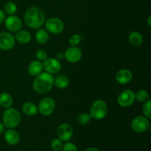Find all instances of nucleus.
<instances>
[{
	"instance_id": "nucleus-1",
	"label": "nucleus",
	"mask_w": 151,
	"mask_h": 151,
	"mask_svg": "<svg viewBox=\"0 0 151 151\" xmlns=\"http://www.w3.org/2000/svg\"><path fill=\"white\" fill-rule=\"evenodd\" d=\"M24 22L31 29L41 28L45 22V14L40 7L32 6L25 12Z\"/></svg>"
},
{
	"instance_id": "nucleus-2",
	"label": "nucleus",
	"mask_w": 151,
	"mask_h": 151,
	"mask_svg": "<svg viewBox=\"0 0 151 151\" xmlns=\"http://www.w3.org/2000/svg\"><path fill=\"white\" fill-rule=\"evenodd\" d=\"M54 86V78L48 72H41L35 77L32 87L35 92L44 94L51 91Z\"/></svg>"
},
{
	"instance_id": "nucleus-3",
	"label": "nucleus",
	"mask_w": 151,
	"mask_h": 151,
	"mask_svg": "<svg viewBox=\"0 0 151 151\" xmlns=\"http://www.w3.org/2000/svg\"><path fill=\"white\" fill-rule=\"evenodd\" d=\"M21 114L17 109L14 108H7L3 113V124L7 128H15L20 124Z\"/></svg>"
},
{
	"instance_id": "nucleus-4",
	"label": "nucleus",
	"mask_w": 151,
	"mask_h": 151,
	"mask_svg": "<svg viewBox=\"0 0 151 151\" xmlns=\"http://www.w3.org/2000/svg\"><path fill=\"white\" fill-rule=\"evenodd\" d=\"M109 108L106 102L103 100H97L92 103L90 109V115L95 119H103L107 116Z\"/></svg>"
},
{
	"instance_id": "nucleus-5",
	"label": "nucleus",
	"mask_w": 151,
	"mask_h": 151,
	"mask_svg": "<svg viewBox=\"0 0 151 151\" xmlns=\"http://www.w3.org/2000/svg\"><path fill=\"white\" fill-rule=\"evenodd\" d=\"M131 127L134 132L142 134L150 128V121L145 116H137L131 121Z\"/></svg>"
},
{
	"instance_id": "nucleus-6",
	"label": "nucleus",
	"mask_w": 151,
	"mask_h": 151,
	"mask_svg": "<svg viewBox=\"0 0 151 151\" xmlns=\"http://www.w3.org/2000/svg\"><path fill=\"white\" fill-rule=\"evenodd\" d=\"M46 30L54 35H58L61 33L64 29V24L63 21L57 17L50 18L45 22Z\"/></svg>"
},
{
	"instance_id": "nucleus-7",
	"label": "nucleus",
	"mask_w": 151,
	"mask_h": 151,
	"mask_svg": "<svg viewBox=\"0 0 151 151\" xmlns=\"http://www.w3.org/2000/svg\"><path fill=\"white\" fill-rule=\"evenodd\" d=\"M55 102L52 97H44L39 102L38 111L44 116H50L55 111Z\"/></svg>"
},
{
	"instance_id": "nucleus-8",
	"label": "nucleus",
	"mask_w": 151,
	"mask_h": 151,
	"mask_svg": "<svg viewBox=\"0 0 151 151\" xmlns=\"http://www.w3.org/2000/svg\"><path fill=\"white\" fill-rule=\"evenodd\" d=\"M135 93L131 89H125L120 92L117 97V103L122 108H128L135 102Z\"/></svg>"
},
{
	"instance_id": "nucleus-9",
	"label": "nucleus",
	"mask_w": 151,
	"mask_h": 151,
	"mask_svg": "<svg viewBox=\"0 0 151 151\" xmlns=\"http://www.w3.org/2000/svg\"><path fill=\"white\" fill-rule=\"evenodd\" d=\"M4 22L7 30L11 32H17L18 31L22 29L23 26L20 18L15 15H10L6 17Z\"/></svg>"
},
{
	"instance_id": "nucleus-10",
	"label": "nucleus",
	"mask_w": 151,
	"mask_h": 151,
	"mask_svg": "<svg viewBox=\"0 0 151 151\" xmlns=\"http://www.w3.org/2000/svg\"><path fill=\"white\" fill-rule=\"evenodd\" d=\"M15 37L10 32H0V50L8 51L12 50L15 46Z\"/></svg>"
},
{
	"instance_id": "nucleus-11",
	"label": "nucleus",
	"mask_w": 151,
	"mask_h": 151,
	"mask_svg": "<svg viewBox=\"0 0 151 151\" xmlns=\"http://www.w3.org/2000/svg\"><path fill=\"white\" fill-rule=\"evenodd\" d=\"M74 134V130L72 125L69 123H62L58 127L57 135L58 138L63 142H68L72 139Z\"/></svg>"
},
{
	"instance_id": "nucleus-12",
	"label": "nucleus",
	"mask_w": 151,
	"mask_h": 151,
	"mask_svg": "<svg viewBox=\"0 0 151 151\" xmlns=\"http://www.w3.org/2000/svg\"><path fill=\"white\" fill-rule=\"evenodd\" d=\"M83 57V52L79 47H70L64 52V58L72 63H78Z\"/></svg>"
},
{
	"instance_id": "nucleus-13",
	"label": "nucleus",
	"mask_w": 151,
	"mask_h": 151,
	"mask_svg": "<svg viewBox=\"0 0 151 151\" xmlns=\"http://www.w3.org/2000/svg\"><path fill=\"white\" fill-rule=\"evenodd\" d=\"M42 64L43 69H44L46 72H48L51 75L58 73L61 69V63L60 60L54 58H47L44 61H43Z\"/></svg>"
},
{
	"instance_id": "nucleus-14",
	"label": "nucleus",
	"mask_w": 151,
	"mask_h": 151,
	"mask_svg": "<svg viewBox=\"0 0 151 151\" xmlns=\"http://www.w3.org/2000/svg\"><path fill=\"white\" fill-rule=\"evenodd\" d=\"M115 78L117 83L121 85H126L129 83L133 79V74L129 69H122L116 72Z\"/></svg>"
},
{
	"instance_id": "nucleus-15",
	"label": "nucleus",
	"mask_w": 151,
	"mask_h": 151,
	"mask_svg": "<svg viewBox=\"0 0 151 151\" xmlns=\"http://www.w3.org/2000/svg\"><path fill=\"white\" fill-rule=\"evenodd\" d=\"M4 140L10 145H16L20 141V135L19 133L13 128H8L4 131Z\"/></svg>"
},
{
	"instance_id": "nucleus-16",
	"label": "nucleus",
	"mask_w": 151,
	"mask_h": 151,
	"mask_svg": "<svg viewBox=\"0 0 151 151\" xmlns=\"http://www.w3.org/2000/svg\"><path fill=\"white\" fill-rule=\"evenodd\" d=\"M43 70V64L41 61L38 60H32L29 64L27 68V72L29 75L32 77H36L41 73Z\"/></svg>"
},
{
	"instance_id": "nucleus-17",
	"label": "nucleus",
	"mask_w": 151,
	"mask_h": 151,
	"mask_svg": "<svg viewBox=\"0 0 151 151\" xmlns=\"http://www.w3.org/2000/svg\"><path fill=\"white\" fill-rule=\"evenodd\" d=\"M14 37L15 40L21 44H28L31 41V38H32L31 34L28 31L22 30V29L16 32V35H15Z\"/></svg>"
},
{
	"instance_id": "nucleus-18",
	"label": "nucleus",
	"mask_w": 151,
	"mask_h": 151,
	"mask_svg": "<svg viewBox=\"0 0 151 151\" xmlns=\"http://www.w3.org/2000/svg\"><path fill=\"white\" fill-rule=\"evenodd\" d=\"M128 41L134 47H139L143 42V37L138 31H132L128 35Z\"/></svg>"
},
{
	"instance_id": "nucleus-19",
	"label": "nucleus",
	"mask_w": 151,
	"mask_h": 151,
	"mask_svg": "<svg viewBox=\"0 0 151 151\" xmlns=\"http://www.w3.org/2000/svg\"><path fill=\"white\" fill-rule=\"evenodd\" d=\"M22 111L28 116H34L38 114V107L32 102H27L22 106Z\"/></svg>"
},
{
	"instance_id": "nucleus-20",
	"label": "nucleus",
	"mask_w": 151,
	"mask_h": 151,
	"mask_svg": "<svg viewBox=\"0 0 151 151\" xmlns=\"http://www.w3.org/2000/svg\"><path fill=\"white\" fill-rule=\"evenodd\" d=\"M35 38L38 44H46L49 41V38H50L49 32L44 28H38L36 33H35Z\"/></svg>"
},
{
	"instance_id": "nucleus-21",
	"label": "nucleus",
	"mask_w": 151,
	"mask_h": 151,
	"mask_svg": "<svg viewBox=\"0 0 151 151\" xmlns=\"http://www.w3.org/2000/svg\"><path fill=\"white\" fill-rule=\"evenodd\" d=\"M69 84V80L65 75H58L54 78V85L60 89L67 88Z\"/></svg>"
},
{
	"instance_id": "nucleus-22",
	"label": "nucleus",
	"mask_w": 151,
	"mask_h": 151,
	"mask_svg": "<svg viewBox=\"0 0 151 151\" xmlns=\"http://www.w3.org/2000/svg\"><path fill=\"white\" fill-rule=\"evenodd\" d=\"M13 98L11 95L7 92H2L0 94V106L4 109L11 107L13 105Z\"/></svg>"
},
{
	"instance_id": "nucleus-23",
	"label": "nucleus",
	"mask_w": 151,
	"mask_h": 151,
	"mask_svg": "<svg viewBox=\"0 0 151 151\" xmlns=\"http://www.w3.org/2000/svg\"><path fill=\"white\" fill-rule=\"evenodd\" d=\"M149 98H150V94L146 90H139L137 93H135V100L140 103H145L149 100Z\"/></svg>"
},
{
	"instance_id": "nucleus-24",
	"label": "nucleus",
	"mask_w": 151,
	"mask_h": 151,
	"mask_svg": "<svg viewBox=\"0 0 151 151\" xmlns=\"http://www.w3.org/2000/svg\"><path fill=\"white\" fill-rule=\"evenodd\" d=\"M17 5L13 1H8L5 4L4 7V13H7L8 16L10 15H15V13L17 12Z\"/></svg>"
},
{
	"instance_id": "nucleus-25",
	"label": "nucleus",
	"mask_w": 151,
	"mask_h": 151,
	"mask_svg": "<svg viewBox=\"0 0 151 151\" xmlns=\"http://www.w3.org/2000/svg\"><path fill=\"white\" fill-rule=\"evenodd\" d=\"M91 115L88 113H82L77 116V122L80 125H86L91 121Z\"/></svg>"
},
{
	"instance_id": "nucleus-26",
	"label": "nucleus",
	"mask_w": 151,
	"mask_h": 151,
	"mask_svg": "<svg viewBox=\"0 0 151 151\" xmlns=\"http://www.w3.org/2000/svg\"><path fill=\"white\" fill-rule=\"evenodd\" d=\"M83 36L81 34H74L69 39V44L71 47H77L82 41Z\"/></svg>"
},
{
	"instance_id": "nucleus-27",
	"label": "nucleus",
	"mask_w": 151,
	"mask_h": 151,
	"mask_svg": "<svg viewBox=\"0 0 151 151\" xmlns=\"http://www.w3.org/2000/svg\"><path fill=\"white\" fill-rule=\"evenodd\" d=\"M143 114L147 119H151V100L149 99L147 101L145 102V104L142 107Z\"/></svg>"
},
{
	"instance_id": "nucleus-28",
	"label": "nucleus",
	"mask_w": 151,
	"mask_h": 151,
	"mask_svg": "<svg viewBox=\"0 0 151 151\" xmlns=\"http://www.w3.org/2000/svg\"><path fill=\"white\" fill-rule=\"evenodd\" d=\"M63 145V141L60 140L59 138H55L52 139L51 142V144H50L51 148L52 149V150L55 151H59L62 150Z\"/></svg>"
},
{
	"instance_id": "nucleus-29",
	"label": "nucleus",
	"mask_w": 151,
	"mask_h": 151,
	"mask_svg": "<svg viewBox=\"0 0 151 151\" xmlns=\"http://www.w3.org/2000/svg\"><path fill=\"white\" fill-rule=\"evenodd\" d=\"M47 52L44 50H42V49H39L36 51L35 52V58L38 60L39 61H44L47 58Z\"/></svg>"
},
{
	"instance_id": "nucleus-30",
	"label": "nucleus",
	"mask_w": 151,
	"mask_h": 151,
	"mask_svg": "<svg viewBox=\"0 0 151 151\" xmlns=\"http://www.w3.org/2000/svg\"><path fill=\"white\" fill-rule=\"evenodd\" d=\"M63 151H78V147L75 145L74 143L70 142H67L65 143L63 145Z\"/></svg>"
},
{
	"instance_id": "nucleus-31",
	"label": "nucleus",
	"mask_w": 151,
	"mask_h": 151,
	"mask_svg": "<svg viewBox=\"0 0 151 151\" xmlns=\"http://www.w3.org/2000/svg\"><path fill=\"white\" fill-rule=\"evenodd\" d=\"M6 19V13L2 10H0V24L4 22Z\"/></svg>"
},
{
	"instance_id": "nucleus-32",
	"label": "nucleus",
	"mask_w": 151,
	"mask_h": 151,
	"mask_svg": "<svg viewBox=\"0 0 151 151\" xmlns=\"http://www.w3.org/2000/svg\"><path fill=\"white\" fill-rule=\"evenodd\" d=\"M56 59L58 60L64 59V52H57V54H56Z\"/></svg>"
},
{
	"instance_id": "nucleus-33",
	"label": "nucleus",
	"mask_w": 151,
	"mask_h": 151,
	"mask_svg": "<svg viewBox=\"0 0 151 151\" xmlns=\"http://www.w3.org/2000/svg\"><path fill=\"white\" fill-rule=\"evenodd\" d=\"M5 131V126L4 125L3 122H0V135L2 134Z\"/></svg>"
},
{
	"instance_id": "nucleus-34",
	"label": "nucleus",
	"mask_w": 151,
	"mask_h": 151,
	"mask_svg": "<svg viewBox=\"0 0 151 151\" xmlns=\"http://www.w3.org/2000/svg\"><path fill=\"white\" fill-rule=\"evenodd\" d=\"M84 151H100V150H99L97 148H96V147H88V148L86 149Z\"/></svg>"
},
{
	"instance_id": "nucleus-35",
	"label": "nucleus",
	"mask_w": 151,
	"mask_h": 151,
	"mask_svg": "<svg viewBox=\"0 0 151 151\" xmlns=\"http://www.w3.org/2000/svg\"><path fill=\"white\" fill-rule=\"evenodd\" d=\"M147 23L148 24L149 27L151 26V16H149L147 19Z\"/></svg>"
},
{
	"instance_id": "nucleus-36",
	"label": "nucleus",
	"mask_w": 151,
	"mask_h": 151,
	"mask_svg": "<svg viewBox=\"0 0 151 151\" xmlns=\"http://www.w3.org/2000/svg\"><path fill=\"white\" fill-rule=\"evenodd\" d=\"M52 151H55V150H52ZM59 151H60V150H59Z\"/></svg>"
}]
</instances>
